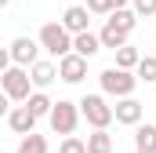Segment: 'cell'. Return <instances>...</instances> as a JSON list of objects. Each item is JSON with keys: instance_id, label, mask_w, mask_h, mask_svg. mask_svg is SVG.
I'll return each mask as SVG.
<instances>
[{"instance_id": "cell-10", "label": "cell", "mask_w": 156, "mask_h": 153, "mask_svg": "<svg viewBox=\"0 0 156 153\" xmlns=\"http://www.w3.org/2000/svg\"><path fill=\"white\" fill-rule=\"evenodd\" d=\"M7 124H11V131H18V135H33V128H37V117L29 113L26 106H15V110L7 113Z\"/></svg>"}, {"instance_id": "cell-19", "label": "cell", "mask_w": 156, "mask_h": 153, "mask_svg": "<svg viewBox=\"0 0 156 153\" xmlns=\"http://www.w3.org/2000/svg\"><path fill=\"white\" fill-rule=\"evenodd\" d=\"M120 7H127V0H87V11L91 15H113Z\"/></svg>"}, {"instance_id": "cell-25", "label": "cell", "mask_w": 156, "mask_h": 153, "mask_svg": "<svg viewBox=\"0 0 156 153\" xmlns=\"http://www.w3.org/2000/svg\"><path fill=\"white\" fill-rule=\"evenodd\" d=\"M7 102H11V99H7V95L0 91V117H7V113H11V110H7Z\"/></svg>"}, {"instance_id": "cell-16", "label": "cell", "mask_w": 156, "mask_h": 153, "mask_svg": "<svg viewBox=\"0 0 156 153\" xmlns=\"http://www.w3.org/2000/svg\"><path fill=\"white\" fill-rule=\"evenodd\" d=\"M98 40H102V47H113V51H116V47H123V44H127V33L105 22V29L98 33Z\"/></svg>"}, {"instance_id": "cell-15", "label": "cell", "mask_w": 156, "mask_h": 153, "mask_svg": "<svg viewBox=\"0 0 156 153\" xmlns=\"http://www.w3.org/2000/svg\"><path fill=\"white\" fill-rule=\"evenodd\" d=\"M87 153H113V135L109 131H94V135H87Z\"/></svg>"}, {"instance_id": "cell-20", "label": "cell", "mask_w": 156, "mask_h": 153, "mask_svg": "<svg viewBox=\"0 0 156 153\" xmlns=\"http://www.w3.org/2000/svg\"><path fill=\"white\" fill-rule=\"evenodd\" d=\"M18 153H47V139L33 131V135H26V139L18 142Z\"/></svg>"}, {"instance_id": "cell-18", "label": "cell", "mask_w": 156, "mask_h": 153, "mask_svg": "<svg viewBox=\"0 0 156 153\" xmlns=\"http://www.w3.org/2000/svg\"><path fill=\"white\" fill-rule=\"evenodd\" d=\"M138 58H142V55H138V51H134L131 44L116 47V69H123V73H131V69L138 66Z\"/></svg>"}, {"instance_id": "cell-8", "label": "cell", "mask_w": 156, "mask_h": 153, "mask_svg": "<svg viewBox=\"0 0 156 153\" xmlns=\"http://www.w3.org/2000/svg\"><path fill=\"white\" fill-rule=\"evenodd\" d=\"M113 120H116V124H142V102H138V99H116Z\"/></svg>"}, {"instance_id": "cell-5", "label": "cell", "mask_w": 156, "mask_h": 153, "mask_svg": "<svg viewBox=\"0 0 156 153\" xmlns=\"http://www.w3.org/2000/svg\"><path fill=\"white\" fill-rule=\"evenodd\" d=\"M0 91L11 99V102H26L33 91H29V73L22 69V66H11L7 73L0 76Z\"/></svg>"}, {"instance_id": "cell-12", "label": "cell", "mask_w": 156, "mask_h": 153, "mask_svg": "<svg viewBox=\"0 0 156 153\" xmlns=\"http://www.w3.org/2000/svg\"><path fill=\"white\" fill-rule=\"evenodd\" d=\"M55 76H58V66L55 62H33L29 66V84H37V88H47V84H55Z\"/></svg>"}, {"instance_id": "cell-7", "label": "cell", "mask_w": 156, "mask_h": 153, "mask_svg": "<svg viewBox=\"0 0 156 153\" xmlns=\"http://www.w3.org/2000/svg\"><path fill=\"white\" fill-rule=\"evenodd\" d=\"M58 76L66 80V84H80L83 76H87V58H80V55H66V58H58Z\"/></svg>"}, {"instance_id": "cell-21", "label": "cell", "mask_w": 156, "mask_h": 153, "mask_svg": "<svg viewBox=\"0 0 156 153\" xmlns=\"http://www.w3.org/2000/svg\"><path fill=\"white\" fill-rule=\"evenodd\" d=\"M134 69H138V80H145V84H156V58H149V55H142Z\"/></svg>"}, {"instance_id": "cell-2", "label": "cell", "mask_w": 156, "mask_h": 153, "mask_svg": "<svg viewBox=\"0 0 156 153\" xmlns=\"http://www.w3.org/2000/svg\"><path fill=\"white\" fill-rule=\"evenodd\" d=\"M40 47L47 51V55H55V58H66L69 51H73V37L62 29V22H47V26H40Z\"/></svg>"}, {"instance_id": "cell-1", "label": "cell", "mask_w": 156, "mask_h": 153, "mask_svg": "<svg viewBox=\"0 0 156 153\" xmlns=\"http://www.w3.org/2000/svg\"><path fill=\"white\" fill-rule=\"evenodd\" d=\"M76 106H80V117H83L94 131H105V128L113 124V106H109L102 95H83Z\"/></svg>"}, {"instance_id": "cell-9", "label": "cell", "mask_w": 156, "mask_h": 153, "mask_svg": "<svg viewBox=\"0 0 156 153\" xmlns=\"http://www.w3.org/2000/svg\"><path fill=\"white\" fill-rule=\"evenodd\" d=\"M87 7H69L66 15H62V29L69 33V37H76V33H87Z\"/></svg>"}, {"instance_id": "cell-26", "label": "cell", "mask_w": 156, "mask_h": 153, "mask_svg": "<svg viewBox=\"0 0 156 153\" xmlns=\"http://www.w3.org/2000/svg\"><path fill=\"white\" fill-rule=\"evenodd\" d=\"M7 4H11V0H0V7H7Z\"/></svg>"}, {"instance_id": "cell-17", "label": "cell", "mask_w": 156, "mask_h": 153, "mask_svg": "<svg viewBox=\"0 0 156 153\" xmlns=\"http://www.w3.org/2000/svg\"><path fill=\"white\" fill-rule=\"evenodd\" d=\"M134 22H138V15H134L131 7H120V11L109 15V26H116V29H123V33H131V29H134Z\"/></svg>"}, {"instance_id": "cell-14", "label": "cell", "mask_w": 156, "mask_h": 153, "mask_svg": "<svg viewBox=\"0 0 156 153\" xmlns=\"http://www.w3.org/2000/svg\"><path fill=\"white\" fill-rule=\"evenodd\" d=\"M51 106H55V102H51V99H47V95H44V91H33V95H29V99H26V110H29V113L37 117H47L51 113Z\"/></svg>"}, {"instance_id": "cell-3", "label": "cell", "mask_w": 156, "mask_h": 153, "mask_svg": "<svg viewBox=\"0 0 156 153\" xmlns=\"http://www.w3.org/2000/svg\"><path fill=\"white\" fill-rule=\"evenodd\" d=\"M47 120H51V131L55 135H73L76 131V120H80V106L76 102H66V99H58L55 106H51V113H47Z\"/></svg>"}, {"instance_id": "cell-23", "label": "cell", "mask_w": 156, "mask_h": 153, "mask_svg": "<svg viewBox=\"0 0 156 153\" xmlns=\"http://www.w3.org/2000/svg\"><path fill=\"white\" fill-rule=\"evenodd\" d=\"M134 15H142V18L156 15V0H134Z\"/></svg>"}, {"instance_id": "cell-6", "label": "cell", "mask_w": 156, "mask_h": 153, "mask_svg": "<svg viewBox=\"0 0 156 153\" xmlns=\"http://www.w3.org/2000/svg\"><path fill=\"white\" fill-rule=\"evenodd\" d=\"M37 51H40V44H37L33 37H18L15 44H11V47H7V55H11V62H15V66H22V69L37 62Z\"/></svg>"}, {"instance_id": "cell-27", "label": "cell", "mask_w": 156, "mask_h": 153, "mask_svg": "<svg viewBox=\"0 0 156 153\" xmlns=\"http://www.w3.org/2000/svg\"><path fill=\"white\" fill-rule=\"evenodd\" d=\"M134 153H149V150H134Z\"/></svg>"}, {"instance_id": "cell-4", "label": "cell", "mask_w": 156, "mask_h": 153, "mask_svg": "<svg viewBox=\"0 0 156 153\" xmlns=\"http://www.w3.org/2000/svg\"><path fill=\"white\" fill-rule=\"evenodd\" d=\"M98 80H102V91H105V95H116V99H131V91H134V84H138V76L123 73V69H116V66L102 69Z\"/></svg>"}, {"instance_id": "cell-11", "label": "cell", "mask_w": 156, "mask_h": 153, "mask_svg": "<svg viewBox=\"0 0 156 153\" xmlns=\"http://www.w3.org/2000/svg\"><path fill=\"white\" fill-rule=\"evenodd\" d=\"M102 51V40H98V33H76L73 37V55H80V58H91V55H98Z\"/></svg>"}, {"instance_id": "cell-22", "label": "cell", "mask_w": 156, "mask_h": 153, "mask_svg": "<svg viewBox=\"0 0 156 153\" xmlns=\"http://www.w3.org/2000/svg\"><path fill=\"white\" fill-rule=\"evenodd\" d=\"M58 153H87V146H83V139L69 135V139H62V150Z\"/></svg>"}, {"instance_id": "cell-24", "label": "cell", "mask_w": 156, "mask_h": 153, "mask_svg": "<svg viewBox=\"0 0 156 153\" xmlns=\"http://www.w3.org/2000/svg\"><path fill=\"white\" fill-rule=\"evenodd\" d=\"M11 69V55H7V47H0V76Z\"/></svg>"}, {"instance_id": "cell-13", "label": "cell", "mask_w": 156, "mask_h": 153, "mask_svg": "<svg viewBox=\"0 0 156 153\" xmlns=\"http://www.w3.org/2000/svg\"><path fill=\"white\" fill-rule=\"evenodd\" d=\"M134 146L156 153V124H138V131H134Z\"/></svg>"}]
</instances>
